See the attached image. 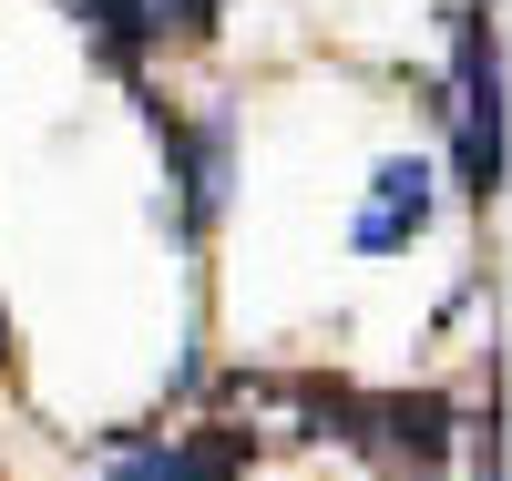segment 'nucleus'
Returning a JSON list of instances; mask_svg holds the SVG:
<instances>
[{
	"label": "nucleus",
	"instance_id": "nucleus-4",
	"mask_svg": "<svg viewBox=\"0 0 512 481\" xmlns=\"http://www.w3.org/2000/svg\"><path fill=\"white\" fill-rule=\"evenodd\" d=\"M236 471V441H164V451H134L113 481H226Z\"/></svg>",
	"mask_w": 512,
	"mask_h": 481
},
{
	"label": "nucleus",
	"instance_id": "nucleus-1",
	"mask_svg": "<svg viewBox=\"0 0 512 481\" xmlns=\"http://www.w3.org/2000/svg\"><path fill=\"white\" fill-rule=\"evenodd\" d=\"M328 420H349L338 441H359L379 471H400V481H431L451 461V400H328Z\"/></svg>",
	"mask_w": 512,
	"mask_h": 481
},
{
	"label": "nucleus",
	"instance_id": "nucleus-6",
	"mask_svg": "<svg viewBox=\"0 0 512 481\" xmlns=\"http://www.w3.org/2000/svg\"><path fill=\"white\" fill-rule=\"evenodd\" d=\"M216 11H226V0H164V21H175V31H205Z\"/></svg>",
	"mask_w": 512,
	"mask_h": 481
},
{
	"label": "nucleus",
	"instance_id": "nucleus-2",
	"mask_svg": "<svg viewBox=\"0 0 512 481\" xmlns=\"http://www.w3.org/2000/svg\"><path fill=\"white\" fill-rule=\"evenodd\" d=\"M451 154H461V195H492L502 185V52L492 31L461 11V103H451Z\"/></svg>",
	"mask_w": 512,
	"mask_h": 481
},
{
	"label": "nucleus",
	"instance_id": "nucleus-5",
	"mask_svg": "<svg viewBox=\"0 0 512 481\" xmlns=\"http://www.w3.org/2000/svg\"><path fill=\"white\" fill-rule=\"evenodd\" d=\"M93 31L113 41L123 62H134V52H144V31H154V0H93Z\"/></svg>",
	"mask_w": 512,
	"mask_h": 481
},
{
	"label": "nucleus",
	"instance_id": "nucleus-3",
	"mask_svg": "<svg viewBox=\"0 0 512 481\" xmlns=\"http://www.w3.org/2000/svg\"><path fill=\"white\" fill-rule=\"evenodd\" d=\"M420 226H431V164H420V154H390V164L369 174V205H359L349 246H359V256H400V246H420Z\"/></svg>",
	"mask_w": 512,
	"mask_h": 481
}]
</instances>
